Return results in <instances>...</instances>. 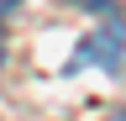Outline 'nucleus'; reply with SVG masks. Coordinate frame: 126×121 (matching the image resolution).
<instances>
[{"instance_id": "obj_1", "label": "nucleus", "mask_w": 126, "mask_h": 121, "mask_svg": "<svg viewBox=\"0 0 126 121\" xmlns=\"http://www.w3.org/2000/svg\"><path fill=\"white\" fill-rule=\"evenodd\" d=\"M121 48H126V26H121L116 16H110V21H100V26H94V32L84 37V48L74 53V69L94 63V58H100L105 69H116V63H121Z\"/></svg>"}, {"instance_id": "obj_2", "label": "nucleus", "mask_w": 126, "mask_h": 121, "mask_svg": "<svg viewBox=\"0 0 126 121\" xmlns=\"http://www.w3.org/2000/svg\"><path fill=\"white\" fill-rule=\"evenodd\" d=\"M79 5H84V11H110L116 0H79Z\"/></svg>"}, {"instance_id": "obj_3", "label": "nucleus", "mask_w": 126, "mask_h": 121, "mask_svg": "<svg viewBox=\"0 0 126 121\" xmlns=\"http://www.w3.org/2000/svg\"><path fill=\"white\" fill-rule=\"evenodd\" d=\"M11 5H16V0H0V16H5V11H11Z\"/></svg>"}, {"instance_id": "obj_4", "label": "nucleus", "mask_w": 126, "mask_h": 121, "mask_svg": "<svg viewBox=\"0 0 126 121\" xmlns=\"http://www.w3.org/2000/svg\"><path fill=\"white\" fill-rule=\"evenodd\" d=\"M0 53H5V48H0Z\"/></svg>"}]
</instances>
